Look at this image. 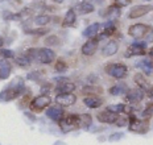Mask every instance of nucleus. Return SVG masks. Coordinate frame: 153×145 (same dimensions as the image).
<instances>
[{
	"label": "nucleus",
	"instance_id": "nucleus-1",
	"mask_svg": "<svg viewBox=\"0 0 153 145\" xmlns=\"http://www.w3.org/2000/svg\"><path fill=\"white\" fill-rule=\"evenodd\" d=\"M23 90H24V79L20 77H16L15 79L9 83V86L7 89L0 92V100H4V102L13 100L19 95H21Z\"/></svg>",
	"mask_w": 153,
	"mask_h": 145
},
{
	"label": "nucleus",
	"instance_id": "nucleus-2",
	"mask_svg": "<svg viewBox=\"0 0 153 145\" xmlns=\"http://www.w3.org/2000/svg\"><path fill=\"white\" fill-rule=\"evenodd\" d=\"M79 125H81V118L78 115H74V113H70L68 116L63 115V118L59 120V128L65 133L74 131Z\"/></svg>",
	"mask_w": 153,
	"mask_h": 145
},
{
	"label": "nucleus",
	"instance_id": "nucleus-3",
	"mask_svg": "<svg viewBox=\"0 0 153 145\" xmlns=\"http://www.w3.org/2000/svg\"><path fill=\"white\" fill-rule=\"evenodd\" d=\"M128 129L135 133H146L149 129V123L146 119H137L135 115H129Z\"/></svg>",
	"mask_w": 153,
	"mask_h": 145
},
{
	"label": "nucleus",
	"instance_id": "nucleus-4",
	"mask_svg": "<svg viewBox=\"0 0 153 145\" xmlns=\"http://www.w3.org/2000/svg\"><path fill=\"white\" fill-rule=\"evenodd\" d=\"M106 72L110 77L116 78V79H123L127 77L128 69L122 64H110L106 66Z\"/></svg>",
	"mask_w": 153,
	"mask_h": 145
},
{
	"label": "nucleus",
	"instance_id": "nucleus-5",
	"mask_svg": "<svg viewBox=\"0 0 153 145\" xmlns=\"http://www.w3.org/2000/svg\"><path fill=\"white\" fill-rule=\"evenodd\" d=\"M56 58V54L52 49L49 48H41V49H37L36 52V61H38L40 64H44V65H49L52 64Z\"/></svg>",
	"mask_w": 153,
	"mask_h": 145
},
{
	"label": "nucleus",
	"instance_id": "nucleus-6",
	"mask_svg": "<svg viewBox=\"0 0 153 145\" xmlns=\"http://www.w3.org/2000/svg\"><path fill=\"white\" fill-rule=\"evenodd\" d=\"M50 103H52V98L49 95H38L32 100L30 109H33V111H41L45 107L50 106Z\"/></svg>",
	"mask_w": 153,
	"mask_h": 145
},
{
	"label": "nucleus",
	"instance_id": "nucleus-7",
	"mask_svg": "<svg viewBox=\"0 0 153 145\" xmlns=\"http://www.w3.org/2000/svg\"><path fill=\"white\" fill-rule=\"evenodd\" d=\"M148 32H149V27L145 24H135V25H131L128 28V34L136 40L144 37Z\"/></svg>",
	"mask_w": 153,
	"mask_h": 145
},
{
	"label": "nucleus",
	"instance_id": "nucleus-8",
	"mask_svg": "<svg viewBox=\"0 0 153 145\" xmlns=\"http://www.w3.org/2000/svg\"><path fill=\"white\" fill-rule=\"evenodd\" d=\"M145 48H146V42L136 41V42H133L132 45L127 49L124 55H126L127 58H128V57H133V55H143V54H145Z\"/></svg>",
	"mask_w": 153,
	"mask_h": 145
},
{
	"label": "nucleus",
	"instance_id": "nucleus-9",
	"mask_svg": "<svg viewBox=\"0 0 153 145\" xmlns=\"http://www.w3.org/2000/svg\"><path fill=\"white\" fill-rule=\"evenodd\" d=\"M76 102V96L73 92L70 94H58L56 96V103L62 107H70Z\"/></svg>",
	"mask_w": 153,
	"mask_h": 145
},
{
	"label": "nucleus",
	"instance_id": "nucleus-10",
	"mask_svg": "<svg viewBox=\"0 0 153 145\" xmlns=\"http://www.w3.org/2000/svg\"><path fill=\"white\" fill-rule=\"evenodd\" d=\"M152 11V5L145 4V5H136L129 11L128 17L129 18H140L141 16H145L146 13Z\"/></svg>",
	"mask_w": 153,
	"mask_h": 145
},
{
	"label": "nucleus",
	"instance_id": "nucleus-11",
	"mask_svg": "<svg viewBox=\"0 0 153 145\" xmlns=\"http://www.w3.org/2000/svg\"><path fill=\"white\" fill-rule=\"evenodd\" d=\"M97 49H98V40L97 38H91V40H88L87 42H85L83 45H82L81 52H82V54H83V55H88V57H90V55L95 54Z\"/></svg>",
	"mask_w": 153,
	"mask_h": 145
},
{
	"label": "nucleus",
	"instance_id": "nucleus-12",
	"mask_svg": "<svg viewBox=\"0 0 153 145\" xmlns=\"http://www.w3.org/2000/svg\"><path fill=\"white\" fill-rule=\"evenodd\" d=\"M126 98L129 103H137V102H140V100L144 99V90H141V89L127 90Z\"/></svg>",
	"mask_w": 153,
	"mask_h": 145
},
{
	"label": "nucleus",
	"instance_id": "nucleus-13",
	"mask_svg": "<svg viewBox=\"0 0 153 145\" xmlns=\"http://www.w3.org/2000/svg\"><path fill=\"white\" fill-rule=\"evenodd\" d=\"M97 118L100 123H104V124H112V123L116 121L117 116H116V113L110 112L108 109H106V111H102V112L98 113Z\"/></svg>",
	"mask_w": 153,
	"mask_h": 145
},
{
	"label": "nucleus",
	"instance_id": "nucleus-14",
	"mask_svg": "<svg viewBox=\"0 0 153 145\" xmlns=\"http://www.w3.org/2000/svg\"><path fill=\"white\" fill-rule=\"evenodd\" d=\"M46 116L54 121H59L63 118V109L61 107H49L46 109Z\"/></svg>",
	"mask_w": 153,
	"mask_h": 145
},
{
	"label": "nucleus",
	"instance_id": "nucleus-15",
	"mask_svg": "<svg viewBox=\"0 0 153 145\" xmlns=\"http://www.w3.org/2000/svg\"><path fill=\"white\" fill-rule=\"evenodd\" d=\"M74 11H75V13H78V15H87V13L94 12L95 7L88 1H82V3H79V4H76Z\"/></svg>",
	"mask_w": 153,
	"mask_h": 145
},
{
	"label": "nucleus",
	"instance_id": "nucleus-16",
	"mask_svg": "<svg viewBox=\"0 0 153 145\" xmlns=\"http://www.w3.org/2000/svg\"><path fill=\"white\" fill-rule=\"evenodd\" d=\"M117 49H119V46H117L116 41H108L106 45L103 46V49H102V53H103L104 57H111L116 54Z\"/></svg>",
	"mask_w": 153,
	"mask_h": 145
},
{
	"label": "nucleus",
	"instance_id": "nucleus-17",
	"mask_svg": "<svg viewBox=\"0 0 153 145\" xmlns=\"http://www.w3.org/2000/svg\"><path fill=\"white\" fill-rule=\"evenodd\" d=\"M74 90H75V84L71 83V82H62L56 87L57 94H70Z\"/></svg>",
	"mask_w": 153,
	"mask_h": 145
},
{
	"label": "nucleus",
	"instance_id": "nucleus-18",
	"mask_svg": "<svg viewBox=\"0 0 153 145\" xmlns=\"http://www.w3.org/2000/svg\"><path fill=\"white\" fill-rule=\"evenodd\" d=\"M11 64L7 59H0V79H7L11 74Z\"/></svg>",
	"mask_w": 153,
	"mask_h": 145
},
{
	"label": "nucleus",
	"instance_id": "nucleus-19",
	"mask_svg": "<svg viewBox=\"0 0 153 145\" xmlns=\"http://www.w3.org/2000/svg\"><path fill=\"white\" fill-rule=\"evenodd\" d=\"M75 20H76V13L73 8H70L68 12H66L65 17H63V23L62 25L65 28H69V27H73L75 24Z\"/></svg>",
	"mask_w": 153,
	"mask_h": 145
},
{
	"label": "nucleus",
	"instance_id": "nucleus-20",
	"mask_svg": "<svg viewBox=\"0 0 153 145\" xmlns=\"http://www.w3.org/2000/svg\"><path fill=\"white\" fill-rule=\"evenodd\" d=\"M83 103L88 108H99L102 106V103H103V100L98 96H86L83 99Z\"/></svg>",
	"mask_w": 153,
	"mask_h": 145
},
{
	"label": "nucleus",
	"instance_id": "nucleus-21",
	"mask_svg": "<svg viewBox=\"0 0 153 145\" xmlns=\"http://www.w3.org/2000/svg\"><path fill=\"white\" fill-rule=\"evenodd\" d=\"M100 27L102 25L99 23H94V24H91V25H88L87 28L83 30V36L85 37H88V38H92V37H95L98 33H99V29H100Z\"/></svg>",
	"mask_w": 153,
	"mask_h": 145
},
{
	"label": "nucleus",
	"instance_id": "nucleus-22",
	"mask_svg": "<svg viewBox=\"0 0 153 145\" xmlns=\"http://www.w3.org/2000/svg\"><path fill=\"white\" fill-rule=\"evenodd\" d=\"M127 90H128V87H127L126 83H116L108 90V92L114 96H119V95H124L127 92Z\"/></svg>",
	"mask_w": 153,
	"mask_h": 145
},
{
	"label": "nucleus",
	"instance_id": "nucleus-23",
	"mask_svg": "<svg viewBox=\"0 0 153 145\" xmlns=\"http://www.w3.org/2000/svg\"><path fill=\"white\" fill-rule=\"evenodd\" d=\"M133 81H135V83L137 84V86L140 87L141 90H144V91H148L149 90V82L148 79L144 77V74H136L135 75V78H133Z\"/></svg>",
	"mask_w": 153,
	"mask_h": 145
},
{
	"label": "nucleus",
	"instance_id": "nucleus-24",
	"mask_svg": "<svg viewBox=\"0 0 153 145\" xmlns=\"http://www.w3.org/2000/svg\"><path fill=\"white\" fill-rule=\"evenodd\" d=\"M137 67L141 69V71L144 72L146 75H152L153 74V64L151 61H148V59H143V61L137 62Z\"/></svg>",
	"mask_w": 153,
	"mask_h": 145
},
{
	"label": "nucleus",
	"instance_id": "nucleus-25",
	"mask_svg": "<svg viewBox=\"0 0 153 145\" xmlns=\"http://www.w3.org/2000/svg\"><path fill=\"white\" fill-rule=\"evenodd\" d=\"M120 13H122V11H120V7L116 4H112L110 5V7L107 8V16L110 17L111 21H115L117 17L120 16Z\"/></svg>",
	"mask_w": 153,
	"mask_h": 145
},
{
	"label": "nucleus",
	"instance_id": "nucleus-26",
	"mask_svg": "<svg viewBox=\"0 0 153 145\" xmlns=\"http://www.w3.org/2000/svg\"><path fill=\"white\" fill-rule=\"evenodd\" d=\"M82 92L86 94V95H97V94L102 92V87L99 86H94V84H87L82 89Z\"/></svg>",
	"mask_w": 153,
	"mask_h": 145
},
{
	"label": "nucleus",
	"instance_id": "nucleus-27",
	"mask_svg": "<svg viewBox=\"0 0 153 145\" xmlns=\"http://www.w3.org/2000/svg\"><path fill=\"white\" fill-rule=\"evenodd\" d=\"M50 20H52V17L48 16V15H38L34 17V24L37 27H45L46 24L50 23Z\"/></svg>",
	"mask_w": 153,
	"mask_h": 145
},
{
	"label": "nucleus",
	"instance_id": "nucleus-28",
	"mask_svg": "<svg viewBox=\"0 0 153 145\" xmlns=\"http://www.w3.org/2000/svg\"><path fill=\"white\" fill-rule=\"evenodd\" d=\"M16 64H17L19 66H21V67H28V66L30 65V59L28 58L27 54H23V55H20V57L16 58Z\"/></svg>",
	"mask_w": 153,
	"mask_h": 145
},
{
	"label": "nucleus",
	"instance_id": "nucleus-29",
	"mask_svg": "<svg viewBox=\"0 0 153 145\" xmlns=\"http://www.w3.org/2000/svg\"><path fill=\"white\" fill-rule=\"evenodd\" d=\"M107 109L110 112H114V113H116V115H117V113H122V112L126 111V106L120 104V103H119V104H111V106H108Z\"/></svg>",
	"mask_w": 153,
	"mask_h": 145
},
{
	"label": "nucleus",
	"instance_id": "nucleus-30",
	"mask_svg": "<svg viewBox=\"0 0 153 145\" xmlns=\"http://www.w3.org/2000/svg\"><path fill=\"white\" fill-rule=\"evenodd\" d=\"M54 69L58 72H65L68 70V64H66L65 61H62V59H58V61L56 62V65H54Z\"/></svg>",
	"mask_w": 153,
	"mask_h": 145
},
{
	"label": "nucleus",
	"instance_id": "nucleus-31",
	"mask_svg": "<svg viewBox=\"0 0 153 145\" xmlns=\"http://www.w3.org/2000/svg\"><path fill=\"white\" fill-rule=\"evenodd\" d=\"M79 118H81V125L82 127H88V125L91 124V115H88V113L81 115Z\"/></svg>",
	"mask_w": 153,
	"mask_h": 145
},
{
	"label": "nucleus",
	"instance_id": "nucleus-32",
	"mask_svg": "<svg viewBox=\"0 0 153 145\" xmlns=\"http://www.w3.org/2000/svg\"><path fill=\"white\" fill-rule=\"evenodd\" d=\"M151 116H153V103L146 104V108L143 111V119H148Z\"/></svg>",
	"mask_w": 153,
	"mask_h": 145
},
{
	"label": "nucleus",
	"instance_id": "nucleus-33",
	"mask_svg": "<svg viewBox=\"0 0 153 145\" xmlns=\"http://www.w3.org/2000/svg\"><path fill=\"white\" fill-rule=\"evenodd\" d=\"M49 30L48 29H44V28H41V29H30V30H27L28 34H36V36H44V34H46Z\"/></svg>",
	"mask_w": 153,
	"mask_h": 145
},
{
	"label": "nucleus",
	"instance_id": "nucleus-34",
	"mask_svg": "<svg viewBox=\"0 0 153 145\" xmlns=\"http://www.w3.org/2000/svg\"><path fill=\"white\" fill-rule=\"evenodd\" d=\"M45 42L48 44V45H57V44L59 42V40H58V37H56V36H50V37H48Z\"/></svg>",
	"mask_w": 153,
	"mask_h": 145
},
{
	"label": "nucleus",
	"instance_id": "nucleus-35",
	"mask_svg": "<svg viewBox=\"0 0 153 145\" xmlns=\"http://www.w3.org/2000/svg\"><path fill=\"white\" fill-rule=\"evenodd\" d=\"M0 54H1L4 58H13L15 57V53L12 52V50H8V49H4L0 52Z\"/></svg>",
	"mask_w": 153,
	"mask_h": 145
},
{
	"label": "nucleus",
	"instance_id": "nucleus-36",
	"mask_svg": "<svg viewBox=\"0 0 153 145\" xmlns=\"http://www.w3.org/2000/svg\"><path fill=\"white\" fill-rule=\"evenodd\" d=\"M131 1H132V0H115V4L119 5V7L122 8V7H127V5H129Z\"/></svg>",
	"mask_w": 153,
	"mask_h": 145
},
{
	"label": "nucleus",
	"instance_id": "nucleus-37",
	"mask_svg": "<svg viewBox=\"0 0 153 145\" xmlns=\"http://www.w3.org/2000/svg\"><path fill=\"white\" fill-rule=\"evenodd\" d=\"M123 136H124L123 133H114V135L110 136V141H117V140H120Z\"/></svg>",
	"mask_w": 153,
	"mask_h": 145
},
{
	"label": "nucleus",
	"instance_id": "nucleus-38",
	"mask_svg": "<svg viewBox=\"0 0 153 145\" xmlns=\"http://www.w3.org/2000/svg\"><path fill=\"white\" fill-rule=\"evenodd\" d=\"M115 123H116V124H117V127H123V125H126L127 119H126V118H123V116H122V118H120L119 120H117V119H116V121H115Z\"/></svg>",
	"mask_w": 153,
	"mask_h": 145
},
{
	"label": "nucleus",
	"instance_id": "nucleus-39",
	"mask_svg": "<svg viewBox=\"0 0 153 145\" xmlns=\"http://www.w3.org/2000/svg\"><path fill=\"white\" fill-rule=\"evenodd\" d=\"M148 94H149V96H151V98H153V84H152V87H149Z\"/></svg>",
	"mask_w": 153,
	"mask_h": 145
},
{
	"label": "nucleus",
	"instance_id": "nucleus-40",
	"mask_svg": "<svg viewBox=\"0 0 153 145\" xmlns=\"http://www.w3.org/2000/svg\"><path fill=\"white\" fill-rule=\"evenodd\" d=\"M53 1H54V3H58V4H61V3H63L65 0H53Z\"/></svg>",
	"mask_w": 153,
	"mask_h": 145
},
{
	"label": "nucleus",
	"instance_id": "nucleus-41",
	"mask_svg": "<svg viewBox=\"0 0 153 145\" xmlns=\"http://www.w3.org/2000/svg\"><path fill=\"white\" fill-rule=\"evenodd\" d=\"M3 44H4V41H3L1 37H0V48H1V46H3Z\"/></svg>",
	"mask_w": 153,
	"mask_h": 145
},
{
	"label": "nucleus",
	"instance_id": "nucleus-42",
	"mask_svg": "<svg viewBox=\"0 0 153 145\" xmlns=\"http://www.w3.org/2000/svg\"><path fill=\"white\" fill-rule=\"evenodd\" d=\"M149 54H151V57H152V58H153V48H152L151 50H149Z\"/></svg>",
	"mask_w": 153,
	"mask_h": 145
},
{
	"label": "nucleus",
	"instance_id": "nucleus-43",
	"mask_svg": "<svg viewBox=\"0 0 153 145\" xmlns=\"http://www.w3.org/2000/svg\"><path fill=\"white\" fill-rule=\"evenodd\" d=\"M146 1H149V0H146Z\"/></svg>",
	"mask_w": 153,
	"mask_h": 145
}]
</instances>
